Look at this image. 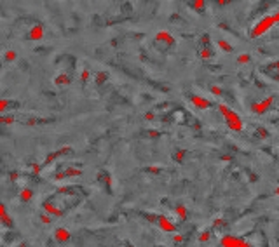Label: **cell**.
I'll return each instance as SVG.
<instances>
[{"instance_id":"1","label":"cell","mask_w":279,"mask_h":247,"mask_svg":"<svg viewBox=\"0 0 279 247\" xmlns=\"http://www.w3.org/2000/svg\"><path fill=\"white\" fill-rule=\"evenodd\" d=\"M272 101H274V99H272V97H267L265 101H262V103H257V105L253 106V110L257 111V113H263V111H265L267 108H269V106L272 105Z\"/></svg>"}]
</instances>
